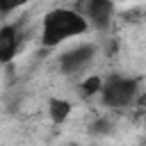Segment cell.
Instances as JSON below:
<instances>
[{"mask_svg": "<svg viewBox=\"0 0 146 146\" xmlns=\"http://www.w3.org/2000/svg\"><path fill=\"white\" fill-rule=\"evenodd\" d=\"M100 87H103V82H100V78H96V75H91V78H87V80L82 82V91H84V94H96V91H100Z\"/></svg>", "mask_w": 146, "mask_h": 146, "instance_id": "7", "label": "cell"}, {"mask_svg": "<svg viewBox=\"0 0 146 146\" xmlns=\"http://www.w3.org/2000/svg\"><path fill=\"white\" fill-rule=\"evenodd\" d=\"M21 41V32L16 25H5L0 27V62H11L16 55Z\"/></svg>", "mask_w": 146, "mask_h": 146, "instance_id": "5", "label": "cell"}, {"mask_svg": "<svg viewBox=\"0 0 146 146\" xmlns=\"http://www.w3.org/2000/svg\"><path fill=\"white\" fill-rule=\"evenodd\" d=\"M94 55H96V48L94 46H89V43L78 46V48H73V50H68V52H64L59 57V68L64 73H80L94 59Z\"/></svg>", "mask_w": 146, "mask_h": 146, "instance_id": "3", "label": "cell"}, {"mask_svg": "<svg viewBox=\"0 0 146 146\" xmlns=\"http://www.w3.org/2000/svg\"><path fill=\"white\" fill-rule=\"evenodd\" d=\"M68 114H71V103L59 100V98H55V100L50 103V119H52L55 123H62Z\"/></svg>", "mask_w": 146, "mask_h": 146, "instance_id": "6", "label": "cell"}, {"mask_svg": "<svg viewBox=\"0 0 146 146\" xmlns=\"http://www.w3.org/2000/svg\"><path fill=\"white\" fill-rule=\"evenodd\" d=\"M112 14H114V5L107 2V0H91L87 5V16L89 21L98 27V30H105L112 21Z\"/></svg>", "mask_w": 146, "mask_h": 146, "instance_id": "4", "label": "cell"}, {"mask_svg": "<svg viewBox=\"0 0 146 146\" xmlns=\"http://www.w3.org/2000/svg\"><path fill=\"white\" fill-rule=\"evenodd\" d=\"M100 94H103V103L107 107L123 110V107H130L135 103V98L139 94V82L132 78L114 75L100 87Z\"/></svg>", "mask_w": 146, "mask_h": 146, "instance_id": "2", "label": "cell"}, {"mask_svg": "<svg viewBox=\"0 0 146 146\" xmlns=\"http://www.w3.org/2000/svg\"><path fill=\"white\" fill-rule=\"evenodd\" d=\"M87 32V18L75 11V9H52L46 18H43V32H41V39H43V46H57L71 36H78Z\"/></svg>", "mask_w": 146, "mask_h": 146, "instance_id": "1", "label": "cell"}]
</instances>
